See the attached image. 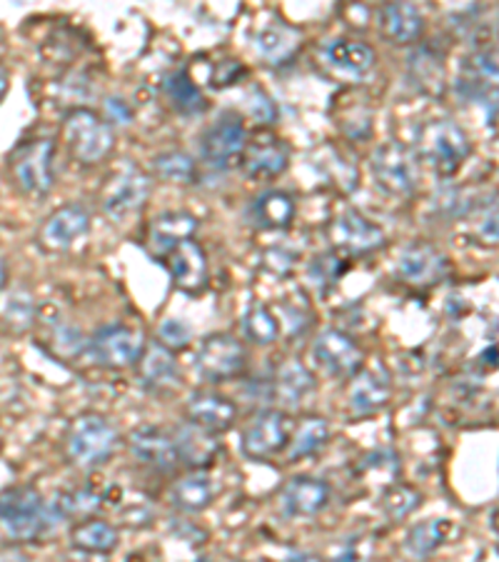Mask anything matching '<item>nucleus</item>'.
<instances>
[{
	"label": "nucleus",
	"mask_w": 499,
	"mask_h": 562,
	"mask_svg": "<svg viewBox=\"0 0 499 562\" xmlns=\"http://www.w3.org/2000/svg\"><path fill=\"white\" fill-rule=\"evenodd\" d=\"M297 213L295 198L285 190H268L252 205V217L265 231H285L293 225Z\"/></svg>",
	"instance_id": "2f4dec72"
},
{
	"label": "nucleus",
	"mask_w": 499,
	"mask_h": 562,
	"mask_svg": "<svg viewBox=\"0 0 499 562\" xmlns=\"http://www.w3.org/2000/svg\"><path fill=\"white\" fill-rule=\"evenodd\" d=\"M315 358L334 378H355L362 370V348L352 335L338 328L317 335Z\"/></svg>",
	"instance_id": "4468645a"
},
{
	"label": "nucleus",
	"mask_w": 499,
	"mask_h": 562,
	"mask_svg": "<svg viewBox=\"0 0 499 562\" xmlns=\"http://www.w3.org/2000/svg\"><path fill=\"white\" fill-rule=\"evenodd\" d=\"M340 258L338 256H320L313 262V280L317 285H332L334 280L342 276V266H340Z\"/></svg>",
	"instance_id": "79ce46f5"
},
{
	"label": "nucleus",
	"mask_w": 499,
	"mask_h": 562,
	"mask_svg": "<svg viewBox=\"0 0 499 562\" xmlns=\"http://www.w3.org/2000/svg\"><path fill=\"white\" fill-rule=\"evenodd\" d=\"M3 285H5V262L0 260V288H3Z\"/></svg>",
	"instance_id": "de8ad7c7"
},
{
	"label": "nucleus",
	"mask_w": 499,
	"mask_h": 562,
	"mask_svg": "<svg viewBox=\"0 0 499 562\" xmlns=\"http://www.w3.org/2000/svg\"><path fill=\"white\" fill-rule=\"evenodd\" d=\"M131 450L145 465H150L158 473H172L180 465V452L170 430H162L158 425H143L131 435Z\"/></svg>",
	"instance_id": "a211bd4d"
},
{
	"label": "nucleus",
	"mask_w": 499,
	"mask_h": 562,
	"mask_svg": "<svg viewBox=\"0 0 499 562\" xmlns=\"http://www.w3.org/2000/svg\"><path fill=\"white\" fill-rule=\"evenodd\" d=\"M372 176L387 195L395 198H410L420 183L417 158L397 140H387L372 153Z\"/></svg>",
	"instance_id": "39448f33"
},
{
	"label": "nucleus",
	"mask_w": 499,
	"mask_h": 562,
	"mask_svg": "<svg viewBox=\"0 0 499 562\" xmlns=\"http://www.w3.org/2000/svg\"><path fill=\"white\" fill-rule=\"evenodd\" d=\"M145 352L143 335L128 325H105L90 340V356L98 366L125 370L138 366Z\"/></svg>",
	"instance_id": "9b49d317"
},
{
	"label": "nucleus",
	"mask_w": 499,
	"mask_h": 562,
	"mask_svg": "<svg viewBox=\"0 0 499 562\" xmlns=\"http://www.w3.org/2000/svg\"><path fill=\"white\" fill-rule=\"evenodd\" d=\"M242 333H245V338L252 342V346L265 348L277 340L280 323H277V317L270 313V307L256 305L242 315Z\"/></svg>",
	"instance_id": "e433bc0d"
},
{
	"label": "nucleus",
	"mask_w": 499,
	"mask_h": 562,
	"mask_svg": "<svg viewBox=\"0 0 499 562\" xmlns=\"http://www.w3.org/2000/svg\"><path fill=\"white\" fill-rule=\"evenodd\" d=\"M172 438H175V446L180 452V462L193 468H205L215 460L220 446L215 442V435L195 428V425H180V428L172 430Z\"/></svg>",
	"instance_id": "c756f323"
},
{
	"label": "nucleus",
	"mask_w": 499,
	"mask_h": 562,
	"mask_svg": "<svg viewBox=\"0 0 499 562\" xmlns=\"http://www.w3.org/2000/svg\"><path fill=\"white\" fill-rule=\"evenodd\" d=\"M88 231H90L88 207L80 203H68L45 217V223L41 225L38 240L45 250L63 252L76 246Z\"/></svg>",
	"instance_id": "2eb2a0df"
},
{
	"label": "nucleus",
	"mask_w": 499,
	"mask_h": 562,
	"mask_svg": "<svg viewBox=\"0 0 499 562\" xmlns=\"http://www.w3.org/2000/svg\"><path fill=\"white\" fill-rule=\"evenodd\" d=\"M457 525L455 520H444V518H434V520H422L410 528L405 538V552L415 560H428L438 552L442 546L455 538Z\"/></svg>",
	"instance_id": "a878e982"
},
{
	"label": "nucleus",
	"mask_w": 499,
	"mask_h": 562,
	"mask_svg": "<svg viewBox=\"0 0 499 562\" xmlns=\"http://www.w3.org/2000/svg\"><path fill=\"white\" fill-rule=\"evenodd\" d=\"M422 495L415 491V487L407 485H395L389 487L383 497V510L389 520H405L410 518V513H415L420 507Z\"/></svg>",
	"instance_id": "4c0bfd02"
},
{
	"label": "nucleus",
	"mask_w": 499,
	"mask_h": 562,
	"mask_svg": "<svg viewBox=\"0 0 499 562\" xmlns=\"http://www.w3.org/2000/svg\"><path fill=\"white\" fill-rule=\"evenodd\" d=\"M248 148V128L242 117L235 113H225L203 133L200 138V153L203 160L215 170H230L240 162Z\"/></svg>",
	"instance_id": "1a4fd4ad"
},
{
	"label": "nucleus",
	"mask_w": 499,
	"mask_h": 562,
	"mask_svg": "<svg viewBox=\"0 0 499 562\" xmlns=\"http://www.w3.org/2000/svg\"><path fill=\"white\" fill-rule=\"evenodd\" d=\"M332 491L325 480L310 475H297L287 480L283 493H280V507L290 518H313L330 505Z\"/></svg>",
	"instance_id": "6ab92c4d"
},
{
	"label": "nucleus",
	"mask_w": 499,
	"mask_h": 562,
	"mask_svg": "<svg viewBox=\"0 0 499 562\" xmlns=\"http://www.w3.org/2000/svg\"><path fill=\"white\" fill-rule=\"evenodd\" d=\"M152 170L160 180H168V183H178V186H188L193 183L197 176V166L193 156H188L183 150H166L158 153L152 158Z\"/></svg>",
	"instance_id": "c9c22d12"
},
{
	"label": "nucleus",
	"mask_w": 499,
	"mask_h": 562,
	"mask_svg": "<svg viewBox=\"0 0 499 562\" xmlns=\"http://www.w3.org/2000/svg\"><path fill=\"white\" fill-rule=\"evenodd\" d=\"M462 86H469L472 93L485 95L499 90V48H483L465 60L462 68Z\"/></svg>",
	"instance_id": "c85d7f7f"
},
{
	"label": "nucleus",
	"mask_w": 499,
	"mask_h": 562,
	"mask_svg": "<svg viewBox=\"0 0 499 562\" xmlns=\"http://www.w3.org/2000/svg\"><path fill=\"white\" fill-rule=\"evenodd\" d=\"M393 387H389V375L383 368H362L360 373L352 378L348 401L355 415H375L389 403Z\"/></svg>",
	"instance_id": "5701e85b"
},
{
	"label": "nucleus",
	"mask_w": 499,
	"mask_h": 562,
	"mask_svg": "<svg viewBox=\"0 0 499 562\" xmlns=\"http://www.w3.org/2000/svg\"><path fill=\"white\" fill-rule=\"evenodd\" d=\"M166 266L175 283L183 293L197 295L207 285V256L200 248V243L185 240L166 258Z\"/></svg>",
	"instance_id": "412c9836"
},
{
	"label": "nucleus",
	"mask_w": 499,
	"mask_h": 562,
	"mask_svg": "<svg viewBox=\"0 0 499 562\" xmlns=\"http://www.w3.org/2000/svg\"><path fill=\"white\" fill-rule=\"evenodd\" d=\"M492 528L499 532V507L492 513Z\"/></svg>",
	"instance_id": "09e8293b"
},
{
	"label": "nucleus",
	"mask_w": 499,
	"mask_h": 562,
	"mask_svg": "<svg viewBox=\"0 0 499 562\" xmlns=\"http://www.w3.org/2000/svg\"><path fill=\"white\" fill-rule=\"evenodd\" d=\"M358 540H344L330 562H358Z\"/></svg>",
	"instance_id": "a18cd8bd"
},
{
	"label": "nucleus",
	"mask_w": 499,
	"mask_h": 562,
	"mask_svg": "<svg viewBox=\"0 0 499 562\" xmlns=\"http://www.w3.org/2000/svg\"><path fill=\"white\" fill-rule=\"evenodd\" d=\"M105 115H107V117H105L107 123L125 125V123H131L133 111L128 108V103L121 101V98H107V103H105Z\"/></svg>",
	"instance_id": "c03bdc74"
},
{
	"label": "nucleus",
	"mask_w": 499,
	"mask_h": 562,
	"mask_svg": "<svg viewBox=\"0 0 499 562\" xmlns=\"http://www.w3.org/2000/svg\"><path fill=\"white\" fill-rule=\"evenodd\" d=\"M3 313H5V321L13 323L15 328H29V325H33L35 307H33V301L29 295L15 293L11 301H8Z\"/></svg>",
	"instance_id": "a19ab883"
},
{
	"label": "nucleus",
	"mask_w": 499,
	"mask_h": 562,
	"mask_svg": "<svg viewBox=\"0 0 499 562\" xmlns=\"http://www.w3.org/2000/svg\"><path fill=\"white\" fill-rule=\"evenodd\" d=\"M242 170L248 178L256 180H272L283 176L290 166V150L287 145L275 138V135H258L256 140L248 143L242 156Z\"/></svg>",
	"instance_id": "aec40b11"
},
{
	"label": "nucleus",
	"mask_w": 499,
	"mask_h": 562,
	"mask_svg": "<svg viewBox=\"0 0 499 562\" xmlns=\"http://www.w3.org/2000/svg\"><path fill=\"white\" fill-rule=\"evenodd\" d=\"M150 195V176L133 162H125L115 173L107 178V183L100 193V207L113 221H123L133 213H138Z\"/></svg>",
	"instance_id": "6e6552de"
},
{
	"label": "nucleus",
	"mask_w": 499,
	"mask_h": 562,
	"mask_svg": "<svg viewBox=\"0 0 499 562\" xmlns=\"http://www.w3.org/2000/svg\"><path fill=\"white\" fill-rule=\"evenodd\" d=\"M295 420L285 411H262L242 430V452L250 460H270L287 450Z\"/></svg>",
	"instance_id": "9d476101"
},
{
	"label": "nucleus",
	"mask_w": 499,
	"mask_h": 562,
	"mask_svg": "<svg viewBox=\"0 0 499 562\" xmlns=\"http://www.w3.org/2000/svg\"><path fill=\"white\" fill-rule=\"evenodd\" d=\"M11 176L25 195L43 198L56 186V143L35 138L21 143L11 156Z\"/></svg>",
	"instance_id": "20e7f679"
},
{
	"label": "nucleus",
	"mask_w": 499,
	"mask_h": 562,
	"mask_svg": "<svg viewBox=\"0 0 499 562\" xmlns=\"http://www.w3.org/2000/svg\"><path fill=\"white\" fill-rule=\"evenodd\" d=\"M497 552H499V548H497Z\"/></svg>",
	"instance_id": "3c124183"
},
{
	"label": "nucleus",
	"mask_w": 499,
	"mask_h": 562,
	"mask_svg": "<svg viewBox=\"0 0 499 562\" xmlns=\"http://www.w3.org/2000/svg\"><path fill=\"white\" fill-rule=\"evenodd\" d=\"M121 446L115 425L98 413H83L70 423L66 432L68 458L80 468H95Z\"/></svg>",
	"instance_id": "7ed1b4c3"
},
{
	"label": "nucleus",
	"mask_w": 499,
	"mask_h": 562,
	"mask_svg": "<svg viewBox=\"0 0 499 562\" xmlns=\"http://www.w3.org/2000/svg\"><path fill=\"white\" fill-rule=\"evenodd\" d=\"M422 153L430 160L434 173L452 178L469 156V140L465 131L452 121H434L422 131Z\"/></svg>",
	"instance_id": "0eeeda50"
},
{
	"label": "nucleus",
	"mask_w": 499,
	"mask_h": 562,
	"mask_svg": "<svg viewBox=\"0 0 499 562\" xmlns=\"http://www.w3.org/2000/svg\"><path fill=\"white\" fill-rule=\"evenodd\" d=\"M215 501V480L207 473L193 470L178 477L170 487V503L183 513H203Z\"/></svg>",
	"instance_id": "bb28decb"
},
{
	"label": "nucleus",
	"mask_w": 499,
	"mask_h": 562,
	"mask_svg": "<svg viewBox=\"0 0 499 562\" xmlns=\"http://www.w3.org/2000/svg\"><path fill=\"white\" fill-rule=\"evenodd\" d=\"M379 31L395 45H412L424 31V18L412 3H389L379 11Z\"/></svg>",
	"instance_id": "393cba45"
},
{
	"label": "nucleus",
	"mask_w": 499,
	"mask_h": 562,
	"mask_svg": "<svg viewBox=\"0 0 499 562\" xmlns=\"http://www.w3.org/2000/svg\"><path fill=\"white\" fill-rule=\"evenodd\" d=\"M410 63V70L417 80V86L424 88H440L442 86V63L432 50H417Z\"/></svg>",
	"instance_id": "58836bf2"
},
{
	"label": "nucleus",
	"mask_w": 499,
	"mask_h": 562,
	"mask_svg": "<svg viewBox=\"0 0 499 562\" xmlns=\"http://www.w3.org/2000/svg\"><path fill=\"white\" fill-rule=\"evenodd\" d=\"M63 515L35 487H8L0 493V530L8 538L33 542L58 528Z\"/></svg>",
	"instance_id": "f257e3e1"
},
{
	"label": "nucleus",
	"mask_w": 499,
	"mask_h": 562,
	"mask_svg": "<svg viewBox=\"0 0 499 562\" xmlns=\"http://www.w3.org/2000/svg\"><path fill=\"white\" fill-rule=\"evenodd\" d=\"M195 233H197L195 215H190L185 211L162 213L150 223L148 228V250L156 258L166 260L170 252L180 246V243L193 240Z\"/></svg>",
	"instance_id": "4be33fe9"
},
{
	"label": "nucleus",
	"mask_w": 499,
	"mask_h": 562,
	"mask_svg": "<svg viewBox=\"0 0 499 562\" xmlns=\"http://www.w3.org/2000/svg\"><path fill=\"white\" fill-rule=\"evenodd\" d=\"M162 90H166V98L178 113L197 115L205 111V95L200 93V88L193 83V78L185 70L172 72Z\"/></svg>",
	"instance_id": "f704fd0d"
},
{
	"label": "nucleus",
	"mask_w": 499,
	"mask_h": 562,
	"mask_svg": "<svg viewBox=\"0 0 499 562\" xmlns=\"http://www.w3.org/2000/svg\"><path fill=\"white\" fill-rule=\"evenodd\" d=\"M5 90H8V72L3 66H0V98L5 95Z\"/></svg>",
	"instance_id": "49530a36"
},
{
	"label": "nucleus",
	"mask_w": 499,
	"mask_h": 562,
	"mask_svg": "<svg viewBox=\"0 0 499 562\" xmlns=\"http://www.w3.org/2000/svg\"><path fill=\"white\" fill-rule=\"evenodd\" d=\"M397 276L407 285H438L447 276V258L430 243H412L399 252Z\"/></svg>",
	"instance_id": "f3484780"
},
{
	"label": "nucleus",
	"mask_w": 499,
	"mask_h": 562,
	"mask_svg": "<svg viewBox=\"0 0 499 562\" xmlns=\"http://www.w3.org/2000/svg\"><path fill=\"white\" fill-rule=\"evenodd\" d=\"M330 440V425L325 418H317V415H310V418L295 423V432L290 438L287 446V458L290 460H303L310 458L315 452H320Z\"/></svg>",
	"instance_id": "473e14b6"
},
{
	"label": "nucleus",
	"mask_w": 499,
	"mask_h": 562,
	"mask_svg": "<svg viewBox=\"0 0 499 562\" xmlns=\"http://www.w3.org/2000/svg\"><path fill=\"white\" fill-rule=\"evenodd\" d=\"M190 338H193V330H190L183 321H178V317H168V321L160 323L158 342L160 346H166L168 350L172 352L183 350L190 342Z\"/></svg>",
	"instance_id": "ea45409f"
},
{
	"label": "nucleus",
	"mask_w": 499,
	"mask_h": 562,
	"mask_svg": "<svg viewBox=\"0 0 499 562\" xmlns=\"http://www.w3.org/2000/svg\"><path fill=\"white\" fill-rule=\"evenodd\" d=\"M117 542H121V532L115 525L98 518L80 520L70 530V546L90 552V555H107L117 548Z\"/></svg>",
	"instance_id": "7c9ffc66"
},
{
	"label": "nucleus",
	"mask_w": 499,
	"mask_h": 562,
	"mask_svg": "<svg viewBox=\"0 0 499 562\" xmlns=\"http://www.w3.org/2000/svg\"><path fill=\"white\" fill-rule=\"evenodd\" d=\"M233 562H240V560H233Z\"/></svg>",
	"instance_id": "8fccbe9b"
},
{
	"label": "nucleus",
	"mask_w": 499,
	"mask_h": 562,
	"mask_svg": "<svg viewBox=\"0 0 499 562\" xmlns=\"http://www.w3.org/2000/svg\"><path fill=\"white\" fill-rule=\"evenodd\" d=\"M320 60L342 78L362 80L377 66L375 48L352 38H330L320 45Z\"/></svg>",
	"instance_id": "ddd939ff"
},
{
	"label": "nucleus",
	"mask_w": 499,
	"mask_h": 562,
	"mask_svg": "<svg viewBox=\"0 0 499 562\" xmlns=\"http://www.w3.org/2000/svg\"><path fill=\"white\" fill-rule=\"evenodd\" d=\"M477 235L489 246H499V201L489 203L477 223Z\"/></svg>",
	"instance_id": "37998d69"
},
{
	"label": "nucleus",
	"mask_w": 499,
	"mask_h": 562,
	"mask_svg": "<svg viewBox=\"0 0 499 562\" xmlns=\"http://www.w3.org/2000/svg\"><path fill=\"white\" fill-rule=\"evenodd\" d=\"M299 43H303V33L293 29V25L272 21L258 33L256 48L262 60L272 63V66H280V63H285L295 56L299 50Z\"/></svg>",
	"instance_id": "cd10ccee"
},
{
	"label": "nucleus",
	"mask_w": 499,
	"mask_h": 562,
	"mask_svg": "<svg viewBox=\"0 0 499 562\" xmlns=\"http://www.w3.org/2000/svg\"><path fill=\"white\" fill-rule=\"evenodd\" d=\"M328 238L334 250L348 252V256H367L385 248L387 235L358 211H342L338 217H332L328 225Z\"/></svg>",
	"instance_id": "f8f14e48"
},
{
	"label": "nucleus",
	"mask_w": 499,
	"mask_h": 562,
	"mask_svg": "<svg viewBox=\"0 0 499 562\" xmlns=\"http://www.w3.org/2000/svg\"><path fill=\"white\" fill-rule=\"evenodd\" d=\"M197 373L207 383H225L245 373L248 368V350L230 333H213L200 342L195 356Z\"/></svg>",
	"instance_id": "423d86ee"
},
{
	"label": "nucleus",
	"mask_w": 499,
	"mask_h": 562,
	"mask_svg": "<svg viewBox=\"0 0 499 562\" xmlns=\"http://www.w3.org/2000/svg\"><path fill=\"white\" fill-rule=\"evenodd\" d=\"M63 140L68 145V153L83 166H98L115 148L113 125L88 108H72L63 117Z\"/></svg>",
	"instance_id": "f03ea898"
},
{
	"label": "nucleus",
	"mask_w": 499,
	"mask_h": 562,
	"mask_svg": "<svg viewBox=\"0 0 499 562\" xmlns=\"http://www.w3.org/2000/svg\"><path fill=\"white\" fill-rule=\"evenodd\" d=\"M138 370L143 385L150 387L152 393H166V390L180 385V366L175 352L160 346V342H150L145 348Z\"/></svg>",
	"instance_id": "b1692460"
},
{
	"label": "nucleus",
	"mask_w": 499,
	"mask_h": 562,
	"mask_svg": "<svg viewBox=\"0 0 499 562\" xmlns=\"http://www.w3.org/2000/svg\"><path fill=\"white\" fill-rule=\"evenodd\" d=\"M315 390V378L303 362L290 360L275 378V397L287 405H299Z\"/></svg>",
	"instance_id": "72a5a7b5"
},
{
	"label": "nucleus",
	"mask_w": 499,
	"mask_h": 562,
	"mask_svg": "<svg viewBox=\"0 0 499 562\" xmlns=\"http://www.w3.org/2000/svg\"><path fill=\"white\" fill-rule=\"evenodd\" d=\"M185 418L200 430L220 435L228 432L235 420H238V405L230 397L213 393V390H197V393L188 397Z\"/></svg>",
	"instance_id": "dca6fc26"
}]
</instances>
